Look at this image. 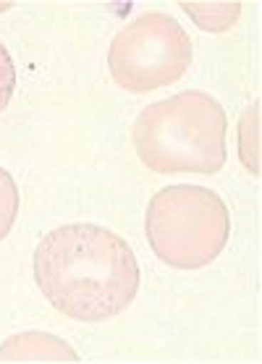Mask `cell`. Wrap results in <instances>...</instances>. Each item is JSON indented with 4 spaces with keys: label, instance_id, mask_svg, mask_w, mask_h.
<instances>
[{
    "label": "cell",
    "instance_id": "obj_4",
    "mask_svg": "<svg viewBox=\"0 0 262 364\" xmlns=\"http://www.w3.org/2000/svg\"><path fill=\"white\" fill-rule=\"evenodd\" d=\"M192 66V40L168 14L150 11L123 26L108 48V71L121 90L147 95L176 84Z\"/></svg>",
    "mask_w": 262,
    "mask_h": 364
},
{
    "label": "cell",
    "instance_id": "obj_2",
    "mask_svg": "<svg viewBox=\"0 0 262 364\" xmlns=\"http://www.w3.org/2000/svg\"><path fill=\"white\" fill-rule=\"evenodd\" d=\"M229 118L213 95L184 90L142 110L131 141L155 173H218L226 166Z\"/></svg>",
    "mask_w": 262,
    "mask_h": 364
},
{
    "label": "cell",
    "instance_id": "obj_5",
    "mask_svg": "<svg viewBox=\"0 0 262 364\" xmlns=\"http://www.w3.org/2000/svg\"><path fill=\"white\" fill-rule=\"evenodd\" d=\"M0 362H79V354L58 336L26 331L0 343Z\"/></svg>",
    "mask_w": 262,
    "mask_h": 364
},
{
    "label": "cell",
    "instance_id": "obj_1",
    "mask_svg": "<svg viewBox=\"0 0 262 364\" xmlns=\"http://www.w3.org/2000/svg\"><path fill=\"white\" fill-rule=\"evenodd\" d=\"M42 296L79 323L121 315L140 291V262L115 231L95 223L58 225L34 249Z\"/></svg>",
    "mask_w": 262,
    "mask_h": 364
},
{
    "label": "cell",
    "instance_id": "obj_8",
    "mask_svg": "<svg viewBox=\"0 0 262 364\" xmlns=\"http://www.w3.org/2000/svg\"><path fill=\"white\" fill-rule=\"evenodd\" d=\"M19 207H21V194L16 181L6 168H0V241L9 236L16 223Z\"/></svg>",
    "mask_w": 262,
    "mask_h": 364
},
{
    "label": "cell",
    "instance_id": "obj_10",
    "mask_svg": "<svg viewBox=\"0 0 262 364\" xmlns=\"http://www.w3.org/2000/svg\"><path fill=\"white\" fill-rule=\"evenodd\" d=\"M6 9H9V3H6V6H0V11H6Z\"/></svg>",
    "mask_w": 262,
    "mask_h": 364
},
{
    "label": "cell",
    "instance_id": "obj_6",
    "mask_svg": "<svg viewBox=\"0 0 262 364\" xmlns=\"http://www.w3.org/2000/svg\"><path fill=\"white\" fill-rule=\"evenodd\" d=\"M181 11H187L202 32L223 34L239 21L241 3H181Z\"/></svg>",
    "mask_w": 262,
    "mask_h": 364
},
{
    "label": "cell",
    "instance_id": "obj_3",
    "mask_svg": "<svg viewBox=\"0 0 262 364\" xmlns=\"http://www.w3.org/2000/svg\"><path fill=\"white\" fill-rule=\"evenodd\" d=\"M145 233L160 262L176 270H202L231 239L229 205L207 186L173 183L150 199Z\"/></svg>",
    "mask_w": 262,
    "mask_h": 364
},
{
    "label": "cell",
    "instance_id": "obj_7",
    "mask_svg": "<svg viewBox=\"0 0 262 364\" xmlns=\"http://www.w3.org/2000/svg\"><path fill=\"white\" fill-rule=\"evenodd\" d=\"M257 139H260V100H254L252 105L244 110L241 124H239V158H241L246 171H252V176H260Z\"/></svg>",
    "mask_w": 262,
    "mask_h": 364
},
{
    "label": "cell",
    "instance_id": "obj_9",
    "mask_svg": "<svg viewBox=\"0 0 262 364\" xmlns=\"http://www.w3.org/2000/svg\"><path fill=\"white\" fill-rule=\"evenodd\" d=\"M14 92H16V63L6 45H0V113L9 108Z\"/></svg>",
    "mask_w": 262,
    "mask_h": 364
}]
</instances>
